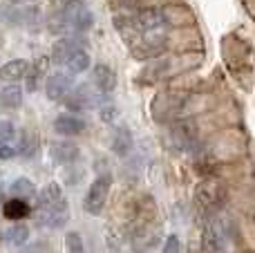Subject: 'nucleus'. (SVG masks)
<instances>
[{
  "label": "nucleus",
  "instance_id": "f257e3e1",
  "mask_svg": "<svg viewBox=\"0 0 255 253\" xmlns=\"http://www.w3.org/2000/svg\"><path fill=\"white\" fill-rule=\"evenodd\" d=\"M161 229L157 222V209L154 202L143 200V204H136V211L130 222V247L134 253H148L159 245Z\"/></svg>",
  "mask_w": 255,
  "mask_h": 253
},
{
  "label": "nucleus",
  "instance_id": "f03ea898",
  "mask_svg": "<svg viewBox=\"0 0 255 253\" xmlns=\"http://www.w3.org/2000/svg\"><path fill=\"white\" fill-rule=\"evenodd\" d=\"M34 218L38 227L47 229H63L70 222V204L58 184H47L40 193H36Z\"/></svg>",
  "mask_w": 255,
  "mask_h": 253
},
{
  "label": "nucleus",
  "instance_id": "7ed1b4c3",
  "mask_svg": "<svg viewBox=\"0 0 255 253\" xmlns=\"http://www.w3.org/2000/svg\"><path fill=\"white\" fill-rule=\"evenodd\" d=\"M226 200V191L217 179H204L195 188V213L199 222L206 224L217 211L222 209Z\"/></svg>",
  "mask_w": 255,
  "mask_h": 253
},
{
  "label": "nucleus",
  "instance_id": "20e7f679",
  "mask_svg": "<svg viewBox=\"0 0 255 253\" xmlns=\"http://www.w3.org/2000/svg\"><path fill=\"white\" fill-rule=\"evenodd\" d=\"M229 242V224L224 218H211L204 224L202 249L204 253H224V247Z\"/></svg>",
  "mask_w": 255,
  "mask_h": 253
},
{
  "label": "nucleus",
  "instance_id": "39448f33",
  "mask_svg": "<svg viewBox=\"0 0 255 253\" xmlns=\"http://www.w3.org/2000/svg\"><path fill=\"white\" fill-rule=\"evenodd\" d=\"M110 188H112V177L110 175H101L97 177L92 184H90L88 193H85V200H83V209L85 213L90 215H99L103 209H106V202L108 195H110Z\"/></svg>",
  "mask_w": 255,
  "mask_h": 253
},
{
  "label": "nucleus",
  "instance_id": "423d86ee",
  "mask_svg": "<svg viewBox=\"0 0 255 253\" xmlns=\"http://www.w3.org/2000/svg\"><path fill=\"white\" fill-rule=\"evenodd\" d=\"M72 88H74V79H72L70 72H56L45 81V94L52 101H63Z\"/></svg>",
  "mask_w": 255,
  "mask_h": 253
},
{
  "label": "nucleus",
  "instance_id": "0eeeda50",
  "mask_svg": "<svg viewBox=\"0 0 255 253\" xmlns=\"http://www.w3.org/2000/svg\"><path fill=\"white\" fill-rule=\"evenodd\" d=\"M63 101H65V106L70 108V110L81 112V110H90V108L97 106L99 97L90 90V85H81V88H72L70 94H67Z\"/></svg>",
  "mask_w": 255,
  "mask_h": 253
},
{
  "label": "nucleus",
  "instance_id": "6e6552de",
  "mask_svg": "<svg viewBox=\"0 0 255 253\" xmlns=\"http://www.w3.org/2000/svg\"><path fill=\"white\" fill-rule=\"evenodd\" d=\"M49 155H52V159L56 161L58 166H67L79 159L81 150H79V146H74V143H70V141H56L49 146Z\"/></svg>",
  "mask_w": 255,
  "mask_h": 253
},
{
  "label": "nucleus",
  "instance_id": "1a4fd4ad",
  "mask_svg": "<svg viewBox=\"0 0 255 253\" xmlns=\"http://www.w3.org/2000/svg\"><path fill=\"white\" fill-rule=\"evenodd\" d=\"M92 85L99 90V92L110 94L112 90L117 88L115 70H112V67H108V65H103V63H99V65L92 70Z\"/></svg>",
  "mask_w": 255,
  "mask_h": 253
},
{
  "label": "nucleus",
  "instance_id": "9d476101",
  "mask_svg": "<svg viewBox=\"0 0 255 253\" xmlns=\"http://www.w3.org/2000/svg\"><path fill=\"white\" fill-rule=\"evenodd\" d=\"M54 130L58 134H63V137H76V134H81L85 130V121L74 115H58L54 119Z\"/></svg>",
  "mask_w": 255,
  "mask_h": 253
},
{
  "label": "nucleus",
  "instance_id": "9b49d317",
  "mask_svg": "<svg viewBox=\"0 0 255 253\" xmlns=\"http://www.w3.org/2000/svg\"><path fill=\"white\" fill-rule=\"evenodd\" d=\"M27 70H29L27 61H22V58H13V61L0 65V81H2V83H18L20 79H25Z\"/></svg>",
  "mask_w": 255,
  "mask_h": 253
},
{
  "label": "nucleus",
  "instance_id": "f8f14e48",
  "mask_svg": "<svg viewBox=\"0 0 255 253\" xmlns=\"http://www.w3.org/2000/svg\"><path fill=\"white\" fill-rule=\"evenodd\" d=\"M0 240L9 247H22V245H27V240H29V229L20 222L11 224V227L0 231Z\"/></svg>",
  "mask_w": 255,
  "mask_h": 253
},
{
  "label": "nucleus",
  "instance_id": "ddd939ff",
  "mask_svg": "<svg viewBox=\"0 0 255 253\" xmlns=\"http://www.w3.org/2000/svg\"><path fill=\"white\" fill-rule=\"evenodd\" d=\"M110 148H112V152H115L117 157H128V155H130V150H132V134H130V130L124 128V126L115 128Z\"/></svg>",
  "mask_w": 255,
  "mask_h": 253
},
{
  "label": "nucleus",
  "instance_id": "4468645a",
  "mask_svg": "<svg viewBox=\"0 0 255 253\" xmlns=\"http://www.w3.org/2000/svg\"><path fill=\"white\" fill-rule=\"evenodd\" d=\"M2 215L7 220H11V222H20V220H25V218H29V215H31L29 202H22V200H16V197H11V200L4 202Z\"/></svg>",
  "mask_w": 255,
  "mask_h": 253
},
{
  "label": "nucleus",
  "instance_id": "2eb2a0df",
  "mask_svg": "<svg viewBox=\"0 0 255 253\" xmlns=\"http://www.w3.org/2000/svg\"><path fill=\"white\" fill-rule=\"evenodd\" d=\"M0 106L7 110H18L22 106V90L16 83H7L0 88Z\"/></svg>",
  "mask_w": 255,
  "mask_h": 253
},
{
  "label": "nucleus",
  "instance_id": "dca6fc26",
  "mask_svg": "<svg viewBox=\"0 0 255 253\" xmlns=\"http://www.w3.org/2000/svg\"><path fill=\"white\" fill-rule=\"evenodd\" d=\"M139 29L143 31H159L163 25H166V18L159 9H145V11L139 13V20H136Z\"/></svg>",
  "mask_w": 255,
  "mask_h": 253
},
{
  "label": "nucleus",
  "instance_id": "f3484780",
  "mask_svg": "<svg viewBox=\"0 0 255 253\" xmlns=\"http://www.w3.org/2000/svg\"><path fill=\"white\" fill-rule=\"evenodd\" d=\"M79 49V43L74 38H58L52 47V61L58 65H65V61Z\"/></svg>",
  "mask_w": 255,
  "mask_h": 253
},
{
  "label": "nucleus",
  "instance_id": "a211bd4d",
  "mask_svg": "<svg viewBox=\"0 0 255 253\" xmlns=\"http://www.w3.org/2000/svg\"><path fill=\"white\" fill-rule=\"evenodd\" d=\"M9 193H11V197H16V200L29 202V200H36V193H38V188H36V184L31 182V179L18 177L16 182L9 186Z\"/></svg>",
  "mask_w": 255,
  "mask_h": 253
},
{
  "label": "nucleus",
  "instance_id": "6ab92c4d",
  "mask_svg": "<svg viewBox=\"0 0 255 253\" xmlns=\"http://www.w3.org/2000/svg\"><path fill=\"white\" fill-rule=\"evenodd\" d=\"M90 63H92V58H90V54L85 52V49H76L74 54H72L70 58L65 61V67L70 74H81V72H85L90 67Z\"/></svg>",
  "mask_w": 255,
  "mask_h": 253
},
{
  "label": "nucleus",
  "instance_id": "aec40b11",
  "mask_svg": "<svg viewBox=\"0 0 255 253\" xmlns=\"http://www.w3.org/2000/svg\"><path fill=\"white\" fill-rule=\"evenodd\" d=\"M65 247H67V253H88L83 238H81V233H76V231H70L65 236Z\"/></svg>",
  "mask_w": 255,
  "mask_h": 253
},
{
  "label": "nucleus",
  "instance_id": "412c9836",
  "mask_svg": "<svg viewBox=\"0 0 255 253\" xmlns=\"http://www.w3.org/2000/svg\"><path fill=\"white\" fill-rule=\"evenodd\" d=\"M13 139H16V126L11 121H0V146L13 143Z\"/></svg>",
  "mask_w": 255,
  "mask_h": 253
},
{
  "label": "nucleus",
  "instance_id": "4be33fe9",
  "mask_svg": "<svg viewBox=\"0 0 255 253\" xmlns=\"http://www.w3.org/2000/svg\"><path fill=\"white\" fill-rule=\"evenodd\" d=\"M163 253H181V242L177 236H168L163 242Z\"/></svg>",
  "mask_w": 255,
  "mask_h": 253
},
{
  "label": "nucleus",
  "instance_id": "5701e85b",
  "mask_svg": "<svg viewBox=\"0 0 255 253\" xmlns=\"http://www.w3.org/2000/svg\"><path fill=\"white\" fill-rule=\"evenodd\" d=\"M20 253H52V249H49V245L47 242H34V245H29V247H25Z\"/></svg>",
  "mask_w": 255,
  "mask_h": 253
},
{
  "label": "nucleus",
  "instance_id": "b1692460",
  "mask_svg": "<svg viewBox=\"0 0 255 253\" xmlns=\"http://www.w3.org/2000/svg\"><path fill=\"white\" fill-rule=\"evenodd\" d=\"M16 155H18V150H16L13 143H4V146H0V159H13Z\"/></svg>",
  "mask_w": 255,
  "mask_h": 253
},
{
  "label": "nucleus",
  "instance_id": "393cba45",
  "mask_svg": "<svg viewBox=\"0 0 255 253\" xmlns=\"http://www.w3.org/2000/svg\"><path fill=\"white\" fill-rule=\"evenodd\" d=\"M101 117H103L106 121H112V119L117 117V108H103V110H101Z\"/></svg>",
  "mask_w": 255,
  "mask_h": 253
}]
</instances>
